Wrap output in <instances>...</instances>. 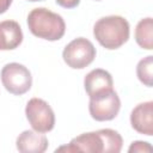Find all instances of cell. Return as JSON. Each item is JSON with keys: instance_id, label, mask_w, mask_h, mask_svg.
Segmentation results:
<instances>
[{"instance_id": "cell-1", "label": "cell", "mask_w": 153, "mask_h": 153, "mask_svg": "<svg viewBox=\"0 0 153 153\" xmlns=\"http://www.w3.org/2000/svg\"><path fill=\"white\" fill-rule=\"evenodd\" d=\"M27 26L33 36L47 41H59L66 32L63 18L45 7L33 8L29 13Z\"/></svg>"}, {"instance_id": "cell-2", "label": "cell", "mask_w": 153, "mask_h": 153, "mask_svg": "<svg viewBox=\"0 0 153 153\" xmlns=\"http://www.w3.org/2000/svg\"><path fill=\"white\" fill-rule=\"evenodd\" d=\"M129 23L121 16H108L98 19L93 26V35L105 49L114 50L129 39Z\"/></svg>"}, {"instance_id": "cell-3", "label": "cell", "mask_w": 153, "mask_h": 153, "mask_svg": "<svg viewBox=\"0 0 153 153\" xmlns=\"http://www.w3.org/2000/svg\"><path fill=\"white\" fill-rule=\"evenodd\" d=\"M96 54V48L91 41L84 37H78L65 47L62 57L68 67L73 69H82L93 62Z\"/></svg>"}, {"instance_id": "cell-4", "label": "cell", "mask_w": 153, "mask_h": 153, "mask_svg": "<svg viewBox=\"0 0 153 153\" xmlns=\"http://www.w3.org/2000/svg\"><path fill=\"white\" fill-rule=\"evenodd\" d=\"M121 109V100L114 88L90 97L88 111L93 120L98 122L114 120Z\"/></svg>"}, {"instance_id": "cell-5", "label": "cell", "mask_w": 153, "mask_h": 153, "mask_svg": "<svg viewBox=\"0 0 153 153\" xmlns=\"http://www.w3.org/2000/svg\"><path fill=\"white\" fill-rule=\"evenodd\" d=\"M1 82L5 88L16 96L26 93L32 85V76L30 71L18 62H11L1 69Z\"/></svg>"}, {"instance_id": "cell-6", "label": "cell", "mask_w": 153, "mask_h": 153, "mask_svg": "<svg viewBox=\"0 0 153 153\" xmlns=\"http://www.w3.org/2000/svg\"><path fill=\"white\" fill-rule=\"evenodd\" d=\"M25 115L32 129L48 133L55 126V114L51 106L41 98H31L25 108Z\"/></svg>"}, {"instance_id": "cell-7", "label": "cell", "mask_w": 153, "mask_h": 153, "mask_svg": "<svg viewBox=\"0 0 153 153\" xmlns=\"http://www.w3.org/2000/svg\"><path fill=\"white\" fill-rule=\"evenodd\" d=\"M56 152H85V153H104V142L99 130L84 133L66 146L56 148Z\"/></svg>"}, {"instance_id": "cell-8", "label": "cell", "mask_w": 153, "mask_h": 153, "mask_svg": "<svg viewBox=\"0 0 153 153\" xmlns=\"http://www.w3.org/2000/svg\"><path fill=\"white\" fill-rule=\"evenodd\" d=\"M130 124L137 133L151 136L153 134V102L137 104L130 114Z\"/></svg>"}, {"instance_id": "cell-9", "label": "cell", "mask_w": 153, "mask_h": 153, "mask_svg": "<svg viewBox=\"0 0 153 153\" xmlns=\"http://www.w3.org/2000/svg\"><path fill=\"white\" fill-rule=\"evenodd\" d=\"M16 146L22 153H43L47 151L49 142L43 133L36 130H24L17 137Z\"/></svg>"}, {"instance_id": "cell-10", "label": "cell", "mask_w": 153, "mask_h": 153, "mask_svg": "<svg viewBox=\"0 0 153 153\" xmlns=\"http://www.w3.org/2000/svg\"><path fill=\"white\" fill-rule=\"evenodd\" d=\"M114 80L111 74L102 68L92 69L84 79V87L88 97H93L100 92L114 88Z\"/></svg>"}, {"instance_id": "cell-11", "label": "cell", "mask_w": 153, "mask_h": 153, "mask_svg": "<svg viewBox=\"0 0 153 153\" xmlns=\"http://www.w3.org/2000/svg\"><path fill=\"white\" fill-rule=\"evenodd\" d=\"M23 42V31L14 20L0 22V50H13Z\"/></svg>"}, {"instance_id": "cell-12", "label": "cell", "mask_w": 153, "mask_h": 153, "mask_svg": "<svg viewBox=\"0 0 153 153\" xmlns=\"http://www.w3.org/2000/svg\"><path fill=\"white\" fill-rule=\"evenodd\" d=\"M135 41L146 50L153 49V20L151 17L141 19L135 27Z\"/></svg>"}, {"instance_id": "cell-13", "label": "cell", "mask_w": 153, "mask_h": 153, "mask_svg": "<svg viewBox=\"0 0 153 153\" xmlns=\"http://www.w3.org/2000/svg\"><path fill=\"white\" fill-rule=\"evenodd\" d=\"M103 142H104V153H118L122 149L123 140L118 131L114 129H99Z\"/></svg>"}, {"instance_id": "cell-14", "label": "cell", "mask_w": 153, "mask_h": 153, "mask_svg": "<svg viewBox=\"0 0 153 153\" xmlns=\"http://www.w3.org/2000/svg\"><path fill=\"white\" fill-rule=\"evenodd\" d=\"M152 69H153V56L152 55H148L143 57L142 60H140L136 66V74H137L139 80L148 87L152 86V78H153Z\"/></svg>"}, {"instance_id": "cell-15", "label": "cell", "mask_w": 153, "mask_h": 153, "mask_svg": "<svg viewBox=\"0 0 153 153\" xmlns=\"http://www.w3.org/2000/svg\"><path fill=\"white\" fill-rule=\"evenodd\" d=\"M153 148L148 142L145 141H134L131 142L130 147L128 148V152H152Z\"/></svg>"}, {"instance_id": "cell-16", "label": "cell", "mask_w": 153, "mask_h": 153, "mask_svg": "<svg viewBox=\"0 0 153 153\" xmlns=\"http://www.w3.org/2000/svg\"><path fill=\"white\" fill-rule=\"evenodd\" d=\"M56 4L63 8H74L80 4V0H56Z\"/></svg>"}, {"instance_id": "cell-17", "label": "cell", "mask_w": 153, "mask_h": 153, "mask_svg": "<svg viewBox=\"0 0 153 153\" xmlns=\"http://www.w3.org/2000/svg\"><path fill=\"white\" fill-rule=\"evenodd\" d=\"M12 1H13V0H0V14L5 13V12L10 8Z\"/></svg>"}, {"instance_id": "cell-18", "label": "cell", "mask_w": 153, "mask_h": 153, "mask_svg": "<svg viewBox=\"0 0 153 153\" xmlns=\"http://www.w3.org/2000/svg\"><path fill=\"white\" fill-rule=\"evenodd\" d=\"M29 1H42V0H29Z\"/></svg>"}]
</instances>
